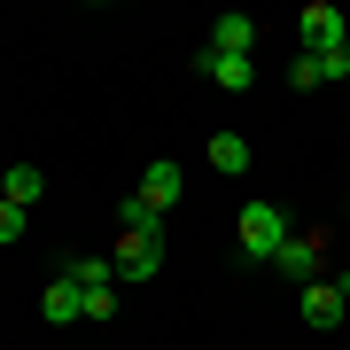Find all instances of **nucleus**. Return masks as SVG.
I'll use <instances>...</instances> for the list:
<instances>
[{
    "label": "nucleus",
    "mask_w": 350,
    "mask_h": 350,
    "mask_svg": "<svg viewBox=\"0 0 350 350\" xmlns=\"http://www.w3.org/2000/svg\"><path fill=\"white\" fill-rule=\"evenodd\" d=\"M39 312H47V327H70V319H86V288H78V273L47 280V296H39Z\"/></svg>",
    "instance_id": "nucleus-7"
},
{
    "label": "nucleus",
    "mask_w": 350,
    "mask_h": 350,
    "mask_svg": "<svg viewBox=\"0 0 350 350\" xmlns=\"http://www.w3.org/2000/svg\"><path fill=\"white\" fill-rule=\"evenodd\" d=\"M288 234H296V226H288L280 202H241V218H234V241H241L250 257H265V265L288 250Z\"/></svg>",
    "instance_id": "nucleus-1"
},
{
    "label": "nucleus",
    "mask_w": 350,
    "mask_h": 350,
    "mask_svg": "<svg viewBox=\"0 0 350 350\" xmlns=\"http://www.w3.org/2000/svg\"><path fill=\"white\" fill-rule=\"evenodd\" d=\"M296 31H304V55H342V47H350L342 8H327V0H312V8L296 16Z\"/></svg>",
    "instance_id": "nucleus-3"
},
{
    "label": "nucleus",
    "mask_w": 350,
    "mask_h": 350,
    "mask_svg": "<svg viewBox=\"0 0 350 350\" xmlns=\"http://www.w3.org/2000/svg\"><path fill=\"white\" fill-rule=\"evenodd\" d=\"M179 195H187V172H179V163H172V156H156V163H148V172H140V202H148V211L163 218V211H172V202H179Z\"/></svg>",
    "instance_id": "nucleus-6"
},
{
    "label": "nucleus",
    "mask_w": 350,
    "mask_h": 350,
    "mask_svg": "<svg viewBox=\"0 0 350 350\" xmlns=\"http://www.w3.org/2000/svg\"><path fill=\"white\" fill-rule=\"evenodd\" d=\"M342 234H350V226H342Z\"/></svg>",
    "instance_id": "nucleus-14"
},
{
    "label": "nucleus",
    "mask_w": 350,
    "mask_h": 350,
    "mask_svg": "<svg viewBox=\"0 0 350 350\" xmlns=\"http://www.w3.org/2000/svg\"><path fill=\"white\" fill-rule=\"evenodd\" d=\"M117 280H156L163 273V234H117Z\"/></svg>",
    "instance_id": "nucleus-4"
},
{
    "label": "nucleus",
    "mask_w": 350,
    "mask_h": 350,
    "mask_svg": "<svg viewBox=\"0 0 350 350\" xmlns=\"http://www.w3.org/2000/svg\"><path fill=\"white\" fill-rule=\"evenodd\" d=\"M319 265H327V234L296 226V234H288V250L273 257V273H280V280H304V288H312V280H319Z\"/></svg>",
    "instance_id": "nucleus-2"
},
{
    "label": "nucleus",
    "mask_w": 350,
    "mask_h": 350,
    "mask_svg": "<svg viewBox=\"0 0 350 350\" xmlns=\"http://www.w3.org/2000/svg\"><path fill=\"white\" fill-rule=\"evenodd\" d=\"M117 312V280H101V288H86V319H109Z\"/></svg>",
    "instance_id": "nucleus-13"
},
{
    "label": "nucleus",
    "mask_w": 350,
    "mask_h": 350,
    "mask_svg": "<svg viewBox=\"0 0 350 350\" xmlns=\"http://www.w3.org/2000/svg\"><path fill=\"white\" fill-rule=\"evenodd\" d=\"M195 70L211 78V86H226V94L257 86V55H218V47H202V55H195Z\"/></svg>",
    "instance_id": "nucleus-5"
},
{
    "label": "nucleus",
    "mask_w": 350,
    "mask_h": 350,
    "mask_svg": "<svg viewBox=\"0 0 350 350\" xmlns=\"http://www.w3.org/2000/svg\"><path fill=\"white\" fill-rule=\"evenodd\" d=\"M211 163H218V172H250V140H241V133H218L211 140Z\"/></svg>",
    "instance_id": "nucleus-11"
},
{
    "label": "nucleus",
    "mask_w": 350,
    "mask_h": 350,
    "mask_svg": "<svg viewBox=\"0 0 350 350\" xmlns=\"http://www.w3.org/2000/svg\"><path fill=\"white\" fill-rule=\"evenodd\" d=\"M202 47H218V55H257V16H241V8H234V16H218Z\"/></svg>",
    "instance_id": "nucleus-8"
},
{
    "label": "nucleus",
    "mask_w": 350,
    "mask_h": 350,
    "mask_svg": "<svg viewBox=\"0 0 350 350\" xmlns=\"http://www.w3.org/2000/svg\"><path fill=\"white\" fill-rule=\"evenodd\" d=\"M342 312H350V296H342L335 280H312V288H304V319H312V327H342Z\"/></svg>",
    "instance_id": "nucleus-10"
},
{
    "label": "nucleus",
    "mask_w": 350,
    "mask_h": 350,
    "mask_svg": "<svg viewBox=\"0 0 350 350\" xmlns=\"http://www.w3.org/2000/svg\"><path fill=\"white\" fill-rule=\"evenodd\" d=\"M39 195H47V172H39V163H8V179H0V202H8V211H31Z\"/></svg>",
    "instance_id": "nucleus-9"
},
{
    "label": "nucleus",
    "mask_w": 350,
    "mask_h": 350,
    "mask_svg": "<svg viewBox=\"0 0 350 350\" xmlns=\"http://www.w3.org/2000/svg\"><path fill=\"white\" fill-rule=\"evenodd\" d=\"M288 86H296V94H319V86H327L319 55H296V63H288Z\"/></svg>",
    "instance_id": "nucleus-12"
}]
</instances>
